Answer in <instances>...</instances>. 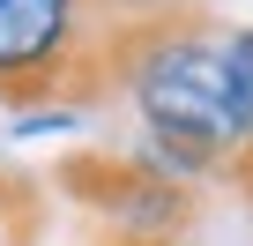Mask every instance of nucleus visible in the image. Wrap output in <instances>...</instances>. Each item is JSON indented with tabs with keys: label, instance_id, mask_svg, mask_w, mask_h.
<instances>
[{
	"label": "nucleus",
	"instance_id": "4",
	"mask_svg": "<svg viewBox=\"0 0 253 246\" xmlns=\"http://www.w3.org/2000/svg\"><path fill=\"white\" fill-rule=\"evenodd\" d=\"M82 246H186V239H149V231H112V224H82Z\"/></svg>",
	"mask_w": 253,
	"mask_h": 246
},
{
	"label": "nucleus",
	"instance_id": "3",
	"mask_svg": "<svg viewBox=\"0 0 253 246\" xmlns=\"http://www.w3.org/2000/svg\"><path fill=\"white\" fill-rule=\"evenodd\" d=\"M45 239V187L0 157V246H38Z\"/></svg>",
	"mask_w": 253,
	"mask_h": 246
},
{
	"label": "nucleus",
	"instance_id": "2",
	"mask_svg": "<svg viewBox=\"0 0 253 246\" xmlns=\"http://www.w3.org/2000/svg\"><path fill=\"white\" fill-rule=\"evenodd\" d=\"M52 187L82 209V224L149 231V239H186L194 231V187L157 172L142 149H75V157L52 164Z\"/></svg>",
	"mask_w": 253,
	"mask_h": 246
},
{
	"label": "nucleus",
	"instance_id": "1",
	"mask_svg": "<svg viewBox=\"0 0 253 246\" xmlns=\"http://www.w3.org/2000/svg\"><path fill=\"white\" fill-rule=\"evenodd\" d=\"M142 0H0V104L15 119L119 97V30Z\"/></svg>",
	"mask_w": 253,
	"mask_h": 246
}]
</instances>
